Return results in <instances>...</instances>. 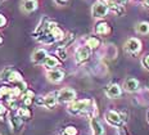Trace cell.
I'll list each match as a JSON object with an SVG mask.
<instances>
[{
	"label": "cell",
	"mask_w": 149,
	"mask_h": 135,
	"mask_svg": "<svg viewBox=\"0 0 149 135\" xmlns=\"http://www.w3.org/2000/svg\"><path fill=\"white\" fill-rule=\"evenodd\" d=\"M48 80L52 81V83H59V81L63 80L64 77V72L61 70H52L48 72Z\"/></svg>",
	"instance_id": "30bf717a"
},
{
	"label": "cell",
	"mask_w": 149,
	"mask_h": 135,
	"mask_svg": "<svg viewBox=\"0 0 149 135\" xmlns=\"http://www.w3.org/2000/svg\"><path fill=\"white\" fill-rule=\"evenodd\" d=\"M58 98H57V93H50L46 97H44V107H46L48 109L54 108V106L57 104Z\"/></svg>",
	"instance_id": "8fae6325"
},
{
	"label": "cell",
	"mask_w": 149,
	"mask_h": 135,
	"mask_svg": "<svg viewBox=\"0 0 149 135\" xmlns=\"http://www.w3.org/2000/svg\"><path fill=\"white\" fill-rule=\"evenodd\" d=\"M109 7H108L107 3L103 1H97L91 8V14L94 18H104L107 15Z\"/></svg>",
	"instance_id": "3957f363"
},
{
	"label": "cell",
	"mask_w": 149,
	"mask_h": 135,
	"mask_svg": "<svg viewBox=\"0 0 149 135\" xmlns=\"http://www.w3.org/2000/svg\"><path fill=\"white\" fill-rule=\"evenodd\" d=\"M136 31H138L140 35H148L149 34V22H140V23L136 26Z\"/></svg>",
	"instance_id": "9a60e30c"
},
{
	"label": "cell",
	"mask_w": 149,
	"mask_h": 135,
	"mask_svg": "<svg viewBox=\"0 0 149 135\" xmlns=\"http://www.w3.org/2000/svg\"><path fill=\"white\" fill-rule=\"evenodd\" d=\"M8 81L17 84V83H19V81H22V76L19 75V72H17V71H12V72H10V75H9Z\"/></svg>",
	"instance_id": "d6986e66"
},
{
	"label": "cell",
	"mask_w": 149,
	"mask_h": 135,
	"mask_svg": "<svg viewBox=\"0 0 149 135\" xmlns=\"http://www.w3.org/2000/svg\"><path fill=\"white\" fill-rule=\"evenodd\" d=\"M73 39H74V36L72 35V34H70V35L66 37V39L63 37V40H62V41H63V43H62V46H64V48H66V46H68L71 43H72V40H73Z\"/></svg>",
	"instance_id": "d4e9b609"
},
{
	"label": "cell",
	"mask_w": 149,
	"mask_h": 135,
	"mask_svg": "<svg viewBox=\"0 0 149 135\" xmlns=\"http://www.w3.org/2000/svg\"><path fill=\"white\" fill-rule=\"evenodd\" d=\"M90 99H81V100H73L70 106H68V112L72 115H80L85 113L86 111L90 109V104H91Z\"/></svg>",
	"instance_id": "6da1fadb"
},
{
	"label": "cell",
	"mask_w": 149,
	"mask_h": 135,
	"mask_svg": "<svg viewBox=\"0 0 149 135\" xmlns=\"http://www.w3.org/2000/svg\"><path fill=\"white\" fill-rule=\"evenodd\" d=\"M5 24H7V18H5L3 14H0V27L5 26Z\"/></svg>",
	"instance_id": "83f0119b"
},
{
	"label": "cell",
	"mask_w": 149,
	"mask_h": 135,
	"mask_svg": "<svg viewBox=\"0 0 149 135\" xmlns=\"http://www.w3.org/2000/svg\"><path fill=\"white\" fill-rule=\"evenodd\" d=\"M63 134L64 135H77L79 134V131H77V129L74 126H67L66 129H64Z\"/></svg>",
	"instance_id": "ffe728a7"
},
{
	"label": "cell",
	"mask_w": 149,
	"mask_h": 135,
	"mask_svg": "<svg viewBox=\"0 0 149 135\" xmlns=\"http://www.w3.org/2000/svg\"><path fill=\"white\" fill-rule=\"evenodd\" d=\"M148 121H149V113H148Z\"/></svg>",
	"instance_id": "d6a6232c"
},
{
	"label": "cell",
	"mask_w": 149,
	"mask_h": 135,
	"mask_svg": "<svg viewBox=\"0 0 149 135\" xmlns=\"http://www.w3.org/2000/svg\"><path fill=\"white\" fill-rule=\"evenodd\" d=\"M141 64L144 66L147 70H149V54H147V55H144L143 57V59H141Z\"/></svg>",
	"instance_id": "4316f807"
},
{
	"label": "cell",
	"mask_w": 149,
	"mask_h": 135,
	"mask_svg": "<svg viewBox=\"0 0 149 135\" xmlns=\"http://www.w3.org/2000/svg\"><path fill=\"white\" fill-rule=\"evenodd\" d=\"M143 3H144L145 7H149V0H143Z\"/></svg>",
	"instance_id": "4dcf8cb0"
},
{
	"label": "cell",
	"mask_w": 149,
	"mask_h": 135,
	"mask_svg": "<svg viewBox=\"0 0 149 135\" xmlns=\"http://www.w3.org/2000/svg\"><path fill=\"white\" fill-rule=\"evenodd\" d=\"M46 57H48V54H46V52L44 49H37L33 52L31 59H32L33 63H42V62L46 59Z\"/></svg>",
	"instance_id": "7c38bea8"
},
{
	"label": "cell",
	"mask_w": 149,
	"mask_h": 135,
	"mask_svg": "<svg viewBox=\"0 0 149 135\" xmlns=\"http://www.w3.org/2000/svg\"><path fill=\"white\" fill-rule=\"evenodd\" d=\"M13 71L12 70L10 67H8V68H5L4 71L1 72V73H0V78H1V80H5V81H8V78H9V75H10V72Z\"/></svg>",
	"instance_id": "cb8c5ba5"
},
{
	"label": "cell",
	"mask_w": 149,
	"mask_h": 135,
	"mask_svg": "<svg viewBox=\"0 0 149 135\" xmlns=\"http://www.w3.org/2000/svg\"><path fill=\"white\" fill-rule=\"evenodd\" d=\"M86 45H88L90 49H97V48H99V45H100V40L95 36H90L89 39L86 40Z\"/></svg>",
	"instance_id": "2e32d148"
},
{
	"label": "cell",
	"mask_w": 149,
	"mask_h": 135,
	"mask_svg": "<svg viewBox=\"0 0 149 135\" xmlns=\"http://www.w3.org/2000/svg\"><path fill=\"white\" fill-rule=\"evenodd\" d=\"M22 8H23L24 12H33L37 8V3L35 0H23Z\"/></svg>",
	"instance_id": "5bb4252c"
},
{
	"label": "cell",
	"mask_w": 149,
	"mask_h": 135,
	"mask_svg": "<svg viewBox=\"0 0 149 135\" xmlns=\"http://www.w3.org/2000/svg\"><path fill=\"white\" fill-rule=\"evenodd\" d=\"M125 50L131 55H136L141 50V41L136 37H130L125 43Z\"/></svg>",
	"instance_id": "277c9868"
},
{
	"label": "cell",
	"mask_w": 149,
	"mask_h": 135,
	"mask_svg": "<svg viewBox=\"0 0 149 135\" xmlns=\"http://www.w3.org/2000/svg\"><path fill=\"white\" fill-rule=\"evenodd\" d=\"M3 43V39H1V37H0V44H1Z\"/></svg>",
	"instance_id": "1f68e13d"
},
{
	"label": "cell",
	"mask_w": 149,
	"mask_h": 135,
	"mask_svg": "<svg viewBox=\"0 0 149 135\" xmlns=\"http://www.w3.org/2000/svg\"><path fill=\"white\" fill-rule=\"evenodd\" d=\"M13 90L8 89V87H0V97H7V95H12Z\"/></svg>",
	"instance_id": "484cf974"
},
{
	"label": "cell",
	"mask_w": 149,
	"mask_h": 135,
	"mask_svg": "<svg viewBox=\"0 0 149 135\" xmlns=\"http://www.w3.org/2000/svg\"><path fill=\"white\" fill-rule=\"evenodd\" d=\"M125 117L126 116H123V113H120V112H116V111L105 112V120L112 126H121L126 121Z\"/></svg>",
	"instance_id": "7a4b0ae2"
},
{
	"label": "cell",
	"mask_w": 149,
	"mask_h": 135,
	"mask_svg": "<svg viewBox=\"0 0 149 135\" xmlns=\"http://www.w3.org/2000/svg\"><path fill=\"white\" fill-rule=\"evenodd\" d=\"M58 63H59V62H58V59L55 58V57H46V59L44 61L45 67H46V68H49V70H52V68L57 67Z\"/></svg>",
	"instance_id": "e0dca14e"
},
{
	"label": "cell",
	"mask_w": 149,
	"mask_h": 135,
	"mask_svg": "<svg viewBox=\"0 0 149 135\" xmlns=\"http://www.w3.org/2000/svg\"><path fill=\"white\" fill-rule=\"evenodd\" d=\"M139 85H140V84H139V81L136 80V78L130 77V78H127V80H125V83H123V89L129 93H135L139 90Z\"/></svg>",
	"instance_id": "ba28073f"
},
{
	"label": "cell",
	"mask_w": 149,
	"mask_h": 135,
	"mask_svg": "<svg viewBox=\"0 0 149 135\" xmlns=\"http://www.w3.org/2000/svg\"><path fill=\"white\" fill-rule=\"evenodd\" d=\"M10 122L13 124V127L15 130H19L21 126H22V117H21L19 115L13 116V117H10Z\"/></svg>",
	"instance_id": "ac0fdd59"
},
{
	"label": "cell",
	"mask_w": 149,
	"mask_h": 135,
	"mask_svg": "<svg viewBox=\"0 0 149 135\" xmlns=\"http://www.w3.org/2000/svg\"><path fill=\"white\" fill-rule=\"evenodd\" d=\"M90 58V48L88 45L80 46L76 50V62L77 63H84Z\"/></svg>",
	"instance_id": "52a82bcc"
},
{
	"label": "cell",
	"mask_w": 149,
	"mask_h": 135,
	"mask_svg": "<svg viewBox=\"0 0 149 135\" xmlns=\"http://www.w3.org/2000/svg\"><path fill=\"white\" fill-rule=\"evenodd\" d=\"M90 126H91V131L94 135H105V130H104L103 125L98 120L97 116H91V118H90Z\"/></svg>",
	"instance_id": "8992f818"
},
{
	"label": "cell",
	"mask_w": 149,
	"mask_h": 135,
	"mask_svg": "<svg viewBox=\"0 0 149 135\" xmlns=\"http://www.w3.org/2000/svg\"><path fill=\"white\" fill-rule=\"evenodd\" d=\"M105 94H107L108 98L114 99V98H118V97H121L122 90H121V86L117 85V84H111V85L105 89Z\"/></svg>",
	"instance_id": "9c48e42d"
},
{
	"label": "cell",
	"mask_w": 149,
	"mask_h": 135,
	"mask_svg": "<svg viewBox=\"0 0 149 135\" xmlns=\"http://www.w3.org/2000/svg\"><path fill=\"white\" fill-rule=\"evenodd\" d=\"M95 32H97L98 35H107V34L111 32V27L107 22H100V23H98L97 27H95Z\"/></svg>",
	"instance_id": "4fadbf2b"
},
{
	"label": "cell",
	"mask_w": 149,
	"mask_h": 135,
	"mask_svg": "<svg viewBox=\"0 0 149 135\" xmlns=\"http://www.w3.org/2000/svg\"><path fill=\"white\" fill-rule=\"evenodd\" d=\"M57 54H58V57H59L62 61L67 59V52H66V48H64V46H61V48H58Z\"/></svg>",
	"instance_id": "7402d4cb"
},
{
	"label": "cell",
	"mask_w": 149,
	"mask_h": 135,
	"mask_svg": "<svg viewBox=\"0 0 149 135\" xmlns=\"http://www.w3.org/2000/svg\"><path fill=\"white\" fill-rule=\"evenodd\" d=\"M107 1H111V0H107Z\"/></svg>",
	"instance_id": "836d02e7"
},
{
	"label": "cell",
	"mask_w": 149,
	"mask_h": 135,
	"mask_svg": "<svg viewBox=\"0 0 149 135\" xmlns=\"http://www.w3.org/2000/svg\"><path fill=\"white\" fill-rule=\"evenodd\" d=\"M5 112H7V108L4 106H0V115H4Z\"/></svg>",
	"instance_id": "f1b7e54d"
},
{
	"label": "cell",
	"mask_w": 149,
	"mask_h": 135,
	"mask_svg": "<svg viewBox=\"0 0 149 135\" xmlns=\"http://www.w3.org/2000/svg\"><path fill=\"white\" fill-rule=\"evenodd\" d=\"M18 115L22 118H30L31 117V112L27 108H19L18 109Z\"/></svg>",
	"instance_id": "44dd1931"
},
{
	"label": "cell",
	"mask_w": 149,
	"mask_h": 135,
	"mask_svg": "<svg viewBox=\"0 0 149 135\" xmlns=\"http://www.w3.org/2000/svg\"><path fill=\"white\" fill-rule=\"evenodd\" d=\"M23 103L26 106H29V104H31V103H32V98H33V93L32 92H27L26 93V95L23 97Z\"/></svg>",
	"instance_id": "603a6c76"
},
{
	"label": "cell",
	"mask_w": 149,
	"mask_h": 135,
	"mask_svg": "<svg viewBox=\"0 0 149 135\" xmlns=\"http://www.w3.org/2000/svg\"><path fill=\"white\" fill-rule=\"evenodd\" d=\"M55 1H57L58 4H66V3L68 1V0H55Z\"/></svg>",
	"instance_id": "f546056e"
},
{
	"label": "cell",
	"mask_w": 149,
	"mask_h": 135,
	"mask_svg": "<svg viewBox=\"0 0 149 135\" xmlns=\"http://www.w3.org/2000/svg\"><path fill=\"white\" fill-rule=\"evenodd\" d=\"M57 98L59 103H68V102H73L74 98H76V92L73 89H70V87H64L58 92Z\"/></svg>",
	"instance_id": "5b68a950"
}]
</instances>
